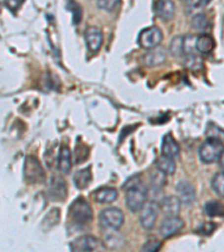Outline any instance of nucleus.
<instances>
[{"label": "nucleus", "mask_w": 224, "mask_h": 252, "mask_svg": "<svg viewBox=\"0 0 224 252\" xmlns=\"http://www.w3.org/2000/svg\"><path fill=\"white\" fill-rule=\"evenodd\" d=\"M101 223L110 230H118L124 224L125 215L117 207H108L100 213Z\"/></svg>", "instance_id": "6"}, {"label": "nucleus", "mask_w": 224, "mask_h": 252, "mask_svg": "<svg viewBox=\"0 0 224 252\" xmlns=\"http://www.w3.org/2000/svg\"><path fill=\"white\" fill-rule=\"evenodd\" d=\"M89 154H90V149L87 145L77 144L75 146V154H74L76 164H81V162H83L85 159H88Z\"/></svg>", "instance_id": "26"}, {"label": "nucleus", "mask_w": 224, "mask_h": 252, "mask_svg": "<svg viewBox=\"0 0 224 252\" xmlns=\"http://www.w3.org/2000/svg\"><path fill=\"white\" fill-rule=\"evenodd\" d=\"M195 40H196V37L192 35H187L185 37H183V51H184V55L195 54V51H196Z\"/></svg>", "instance_id": "27"}, {"label": "nucleus", "mask_w": 224, "mask_h": 252, "mask_svg": "<svg viewBox=\"0 0 224 252\" xmlns=\"http://www.w3.org/2000/svg\"><path fill=\"white\" fill-rule=\"evenodd\" d=\"M182 202L177 196H167L160 203L161 212L166 217H177L181 211Z\"/></svg>", "instance_id": "13"}, {"label": "nucleus", "mask_w": 224, "mask_h": 252, "mask_svg": "<svg viewBox=\"0 0 224 252\" xmlns=\"http://www.w3.org/2000/svg\"><path fill=\"white\" fill-rule=\"evenodd\" d=\"M85 42H87L88 48L92 53H96L102 45V32L96 27H89L84 34Z\"/></svg>", "instance_id": "11"}, {"label": "nucleus", "mask_w": 224, "mask_h": 252, "mask_svg": "<svg viewBox=\"0 0 224 252\" xmlns=\"http://www.w3.org/2000/svg\"><path fill=\"white\" fill-rule=\"evenodd\" d=\"M120 0H97V5L105 11H112L119 5Z\"/></svg>", "instance_id": "32"}, {"label": "nucleus", "mask_w": 224, "mask_h": 252, "mask_svg": "<svg viewBox=\"0 0 224 252\" xmlns=\"http://www.w3.org/2000/svg\"><path fill=\"white\" fill-rule=\"evenodd\" d=\"M66 9L68 11H71L73 15V23H74L75 25H79L81 20H82L83 16V11L81 6L76 1H74V0H68L66 3Z\"/></svg>", "instance_id": "23"}, {"label": "nucleus", "mask_w": 224, "mask_h": 252, "mask_svg": "<svg viewBox=\"0 0 224 252\" xmlns=\"http://www.w3.org/2000/svg\"><path fill=\"white\" fill-rule=\"evenodd\" d=\"M184 226V221L178 217H167L166 220L161 223L160 234L162 238H170L178 233Z\"/></svg>", "instance_id": "10"}, {"label": "nucleus", "mask_w": 224, "mask_h": 252, "mask_svg": "<svg viewBox=\"0 0 224 252\" xmlns=\"http://www.w3.org/2000/svg\"><path fill=\"white\" fill-rule=\"evenodd\" d=\"M170 53H172L173 56H182L184 55V51H183V37L182 36H178V37H175L172 43H170Z\"/></svg>", "instance_id": "30"}, {"label": "nucleus", "mask_w": 224, "mask_h": 252, "mask_svg": "<svg viewBox=\"0 0 224 252\" xmlns=\"http://www.w3.org/2000/svg\"><path fill=\"white\" fill-rule=\"evenodd\" d=\"M192 26L196 31H205L209 27V20H207L206 16L204 14H198L194 16L192 20Z\"/></svg>", "instance_id": "29"}, {"label": "nucleus", "mask_w": 224, "mask_h": 252, "mask_svg": "<svg viewBox=\"0 0 224 252\" xmlns=\"http://www.w3.org/2000/svg\"><path fill=\"white\" fill-rule=\"evenodd\" d=\"M58 168L63 174H68L72 168V156L67 146L62 145L60 148L58 158Z\"/></svg>", "instance_id": "18"}, {"label": "nucleus", "mask_w": 224, "mask_h": 252, "mask_svg": "<svg viewBox=\"0 0 224 252\" xmlns=\"http://www.w3.org/2000/svg\"><path fill=\"white\" fill-rule=\"evenodd\" d=\"M204 212L210 218L223 217V205L217 201L207 202L204 205Z\"/></svg>", "instance_id": "22"}, {"label": "nucleus", "mask_w": 224, "mask_h": 252, "mask_svg": "<svg viewBox=\"0 0 224 252\" xmlns=\"http://www.w3.org/2000/svg\"><path fill=\"white\" fill-rule=\"evenodd\" d=\"M102 249H104L103 243L92 235H83L70 243L71 251H101Z\"/></svg>", "instance_id": "7"}, {"label": "nucleus", "mask_w": 224, "mask_h": 252, "mask_svg": "<svg viewBox=\"0 0 224 252\" xmlns=\"http://www.w3.org/2000/svg\"><path fill=\"white\" fill-rule=\"evenodd\" d=\"M160 247H161V243L158 241V240H149V241H147L144 246H142L141 250L142 251L155 252V251L160 250Z\"/></svg>", "instance_id": "33"}, {"label": "nucleus", "mask_w": 224, "mask_h": 252, "mask_svg": "<svg viewBox=\"0 0 224 252\" xmlns=\"http://www.w3.org/2000/svg\"><path fill=\"white\" fill-rule=\"evenodd\" d=\"M150 178H152L150 182H152V185L155 189H160L166 184V175L161 173L160 170H155Z\"/></svg>", "instance_id": "28"}, {"label": "nucleus", "mask_w": 224, "mask_h": 252, "mask_svg": "<svg viewBox=\"0 0 224 252\" xmlns=\"http://www.w3.org/2000/svg\"><path fill=\"white\" fill-rule=\"evenodd\" d=\"M158 206L157 203L150 201L148 203H145L144 206L141 207V213L139 217V221L141 226L146 230H152L156 224V221L158 219Z\"/></svg>", "instance_id": "9"}, {"label": "nucleus", "mask_w": 224, "mask_h": 252, "mask_svg": "<svg viewBox=\"0 0 224 252\" xmlns=\"http://www.w3.org/2000/svg\"><path fill=\"white\" fill-rule=\"evenodd\" d=\"M126 204L131 212H139L147 201L148 189L137 177H131L126 183Z\"/></svg>", "instance_id": "1"}, {"label": "nucleus", "mask_w": 224, "mask_h": 252, "mask_svg": "<svg viewBox=\"0 0 224 252\" xmlns=\"http://www.w3.org/2000/svg\"><path fill=\"white\" fill-rule=\"evenodd\" d=\"M162 40V32L158 27H149L141 31L139 34V45L146 50H152V48L160 45Z\"/></svg>", "instance_id": "8"}, {"label": "nucleus", "mask_w": 224, "mask_h": 252, "mask_svg": "<svg viewBox=\"0 0 224 252\" xmlns=\"http://www.w3.org/2000/svg\"><path fill=\"white\" fill-rule=\"evenodd\" d=\"M217 229H218V225L215 224V223L205 222V223H202V224L197 227L196 233L201 235H206L207 237V235H211Z\"/></svg>", "instance_id": "31"}, {"label": "nucleus", "mask_w": 224, "mask_h": 252, "mask_svg": "<svg viewBox=\"0 0 224 252\" xmlns=\"http://www.w3.org/2000/svg\"><path fill=\"white\" fill-rule=\"evenodd\" d=\"M5 2V0H0V5H1V3H3Z\"/></svg>", "instance_id": "35"}, {"label": "nucleus", "mask_w": 224, "mask_h": 252, "mask_svg": "<svg viewBox=\"0 0 224 252\" xmlns=\"http://www.w3.org/2000/svg\"><path fill=\"white\" fill-rule=\"evenodd\" d=\"M73 180H74V185L76 186V189H84L89 188V185L91 184L92 182L91 169H90V167H88V168L79 170V172L75 173Z\"/></svg>", "instance_id": "19"}, {"label": "nucleus", "mask_w": 224, "mask_h": 252, "mask_svg": "<svg viewBox=\"0 0 224 252\" xmlns=\"http://www.w3.org/2000/svg\"><path fill=\"white\" fill-rule=\"evenodd\" d=\"M166 59V51L164 48L156 46L152 48V50L144 56V62L146 65H148V66H157V65L164 63Z\"/></svg>", "instance_id": "16"}, {"label": "nucleus", "mask_w": 224, "mask_h": 252, "mask_svg": "<svg viewBox=\"0 0 224 252\" xmlns=\"http://www.w3.org/2000/svg\"><path fill=\"white\" fill-rule=\"evenodd\" d=\"M47 196L53 202H64L67 197V186L62 177L53 175L47 184Z\"/></svg>", "instance_id": "5"}, {"label": "nucleus", "mask_w": 224, "mask_h": 252, "mask_svg": "<svg viewBox=\"0 0 224 252\" xmlns=\"http://www.w3.org/2000/svg\"><path fill=\"white\" fill-rule=\"evenodd\" d=\"M223 155V144L217 137H210L199 148V158L204 164H212Z\"/></svg>", "instance_id": "3"}, {"label": "nucleus", "mask_w": 224, "mask_h": 252, "mask_svg": "<svg viewBox=\"0 0 224 252\" xmlns=\"http://www.w3.org/2000/svg\"><path fill=\"white\" fill-rule=\"evenodd\" d=\"M161 152L162 155L169 158H176L179 156L181 148H179L177 141L174 139V137L170 135V133H167V135L162 138Z\"/></svg>", "instance_id": "15"}, {"label": "nucleus", "mask_w": 224, "mask_h": 252, "mask_svg": "<svg viewBox=\"0 0 224 252\" xmlns=\"http://www.w3.org/2000/svg\"><path fill=\"white\" fill-rule=\"evenodd\" d=\"M212 184V189L215 193H217L219 196L223 197L224 195V174L223 172L218 173L215 176L213 177V180L211 182Z\"/></svg>", "instance_id": "25"}, {"label": "nucleus", "mask_w": 224, "mask_h": 252, "mask_svg": "<svg viewBox=\"0 0 224 252\" xmlns=\"http://www.w3.org/2000/svg\"><path fill=\"white\" fill-rule=\"evenodd\" d=\"M195 47L202 54H209L214 48V40L209 35H202L196 37L195 40Z\"/></svg>", "instance_id": "20"}, {"label": "nucleus", "mask_w": 224, "mask_h": 252, "mask_svg": "<svg viewBox=\"0 0 224 252\" xmlns=\"http://www.w3.org/2000/svg\"><path fill=\"white\" fill-rule=\"evenodd\" d=\"M92 196L96 202L108 204V203H112L117 200L118 192L112 188H99L93 192Z\"/></svg>", "instance_id": "17"}, {"label": "nucleus", "mask_w": 224, "mask_h": 252, "mask_svg": "<svg viewBox=\"0 0 224 252\" xmlns=\"http://www.w3.org/2000/svg\"><path fill=\"white\" fill-rule=\"evenodd\" d=\"M25 0H5V5L10 11H17Z\"/></svg>", "instance_id": "34"}, {"label": "nucleus", "mask_w": 224, "mask_h": 252, "mask_svg": "<svg viewBox=\"0 0 224 252\" xmlns=\"http://www.w3.org/2000/svg\"><path fill=\"white\" fill-rule=\"evenodd\" d=\"M184 64L187 67L191 68L193 71H198L203 67V62L202 60L198 58L196 54H186L184 55Z\"/></svg>", "instance_id": "24"}, {"label": "nucleus", "mask_w": 224, "mask_h": 252, "mask_svg": "<svg viewBox=\"0 0 224 252\" xmlns=\"http://www.w3.org/2000/svg\"><path fill=\"white\" fill-rule=\"evenodd\" d=\"M156 166L158 170H160L165 175H172L176 170V164H175L174 158H169L164 155L158 158L156 161Z\"/></svg>", "instance_id": "21"}, {"label": "nucleus", "mask_w": 224, "mask_h": 252, "mask_svg": "<svg viewBox=\"0 0 224 252\" xmlns=\"http://www.w3.org/2000/svg\"><path fill=\"white\" fill-rule=\"evenodd\" d=\"M71 220L77 225H85L92 221L93 212L89 203L83 197H79L72 203L68 209Z\"/></svg>", "instance_id": "2"}, {"label": "nucleus", "mask_w": 224, "mask_h": 252, "mask_svg": "<svg viewBox=\"0 0 224 252\" xmlns=\"http://www.w3.org/2000/svg\"><path fill=\"white\" fill-rule=\"evenodd\" d=\"M176 189L178 193V198L182 203H184L186 205H190L195 201L196 193H195L194 186L191 184L190 182L187 181L179 182Z\"/></svg>", "instance_id": "12"}, {"label": "nucleus", "mask_w": 224, "mask_h": 252, "mask_svg": "<svg viewBox=\"0 0 224 252\" xmlns=\"http://www.w3.org/2000/svg\"><path fill=\"white\" fill-rule=\"evenodd\" d=\"M155 13L164 20L172 19L175 14V5L173 0H157L155 3Z\"/></svg>", "instance_id": "14"}, {"label": "nucleus", "mask_w": 224, "mask_h": 252, "mask_svg": "<svg viewBox=\"0 0 224 252\" xmlns=\"http://www.w3.org/2000/svg\"><path fill=\"white\" fill-rule=\"evenodd\" d=\"M24 178L28 184H39L45 181V172L39 160L34 156H27L24 164Z\"/></svg>", "instance_id": "4"}]
</instances>
